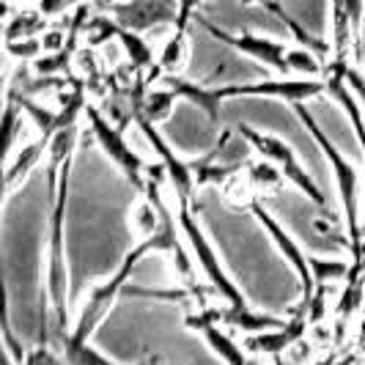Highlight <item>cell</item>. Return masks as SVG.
<instances>
[{"mask_svg":"<svg viewBox=\"0 0 365 365\" xmlns=\"http://www.w3.org/2000/svg\"><path fill=\"white\" fill-rule=\"evenodd\" d=\"M179 228H182V237L190 245V256L195 258V264L201 267L203 277L212 283V289L220 299H225L228 305L234 308H247V299L245 294L239 292V286L234 283V277L225 272L222 261H220L217 250L212 247V242L203 231L201 220L195 215V206L190 203H179Z\"/></svg>","mask_w":365,"mask_h":365,"instance_id":"obj_4","label":"cell"},{"mask_svg":"<svg viewBox=\"0 0 365 365\" xmlns=\"http://www.w3.org/2000/svg\"><path fill=\"white\" fill-rule=\"evenodd\" d=\"M118 41H121V47H124V53H127L135 69H151L154 66V50L148 47L143 34H135V31H127V28L118 25Z\"/></svg>","mask_w":365,"mask_h":365,"instance_id":"obj_18","label":"cell"},{"mask_svg":"<svg viewBox=\"0 0 365 365\" xmlns=\"http://www.w3.org/2000/svg\"><path fill=\"white\" fill-rule=\"evenodd\" d=\"M74 0H38V11L44 14V17H58V14H63L66 9H72Z\"/></svg>","mask_w":365,"mask_h":365,"instance_id":"obj_26","label":"cell"},{"mask_svg":"<svg viewBox=\"0 0 365 365\" xmlns=\"http://www.w3.org/2000/svg\"><path fill=\"white\" fill-rule=\"evenodd\" d=\"M247 212L253 215V217L258 220V225L264 228V234H269V239L274 242V247L280 250V256L289 261V267H292L294 272H297V277H299V286H302V305L299 308H311L313 297H316V277H313V269H311V256H305L302 253V247L294 242V237L277 222V220L264 209V203L258 201V198H253V201L247 203Z\"/></svg>","mask_w":365,"mask_h":365,"instance_id":"obj_8","label":"cell"},{"mask_svg":"<svg viewBox=\"0 0 365 365\" xmlns=\"http://www.w3.org/2000/svg\"><path fill=\"white\" fill-rule=\"evenodd\" d=\"M55 341H58V346H61V351H63V357H66L69 365H118V363H113L110 357H105L102 351H96V349L91 346V341H77L72 335V329H66V332L58 335ZM157 363H160L157 354H146L143 360H138L135 365H157Z\"/></svg>","mask_w":365,"mask_h":365,"instance_id":"obj_15","label":"cell"},{"mask_svg":"<svg viewBox=\"0 0 365 365\" xmlns=\"http://www.w3.org/2000/svg\"><path fill=\"white\" fill-rule=\"evenodd\" d=\"M311 327V319H308V311L299 308L297 316L292 322H286L283 327L277 329H267V332H256V335H247L245 338V351H256V354H272V357H280L283 351L294 344L302 341V335Z\"/></svg>","mask_w":365,"mask_h":365,"instance_id":"obj_12","label":"cell"},{"mask_svg":"<svg viewBox=\"0 0 365 365\" xmlns=\"http://www.w3.org/2000/svg\"><path fill=\"white\" fill-rule=\"evenodd\" d=\"M198 6H201V0H179V19H176V25H173L176 34H187L190 22L198 14Z\"/></svg>","mask_w":365,"mask_h":365,"instance_id":"obj_25","label":"cell"},{"mask_svg":"<svg viewBox=\"0 0 365 365\" xmlns=\"http://www.w3.org/2000/svg\"><path fill=\"white\" fill-rule=\"evenodd\" d=\"M44 31H47V17H44L38 9L36 11L22 9L17 14H9V19H6V41L41 36Z\"/></svg>","mask_w":365,"mask_h":365,"instance_id":"obj_16","label":"cell"},{"mask_svg":"<svg viewBox=\"0 0 365 365\" xmlns=\"http://www.w3.org/2000/svg\"><path fill=\"white\" fill-rule=\"evenodd\" d=\"M322 80H324V86H327V93L344 108L346 118L351 121V127L357 132V140H360V148H363V157H365V110H363V105H360V99L349 88L346 77H344V69L329 61L327 66H324ZM363 225H365V209H363Z\"/></svg>","mask_w":365,"mask_h":365,"instance_id":"obj_13","label":"cell"},{"mask_svg":"<svg viewBox=\"0 0 365 365\" xmlns=\"http://www.w3.org/2000/svg\"><path fill=\"white\" fill-rule=\"evenodd\" d=\"M176 99H179V96L165 86V88H160V91L148 93L146 99H143V108L138 110V113H143L146 118H151V121L160 124V121H165V118L170 115V110H173V105H176Z\"/></svg>","mask_w":365,"mask_h":365,"instance_id":"obj_19","label":"cell"},{"mask_svg":"<svg viewBox=\"0 0 365 365\" xmlns=\"http://www.w3.org/2000/svg\"><path fill=\"white\" fill-rule=\"evenodd\" d=\"M50 143H53V135H50V132H38L36 140H31L28 146H22L17 154L9 157V165H6V170H3V190H6V198L28 179V173L41 163V157L50 154Z\"/></svg>","mask_w":365,"mask_h":365,"instance_id":"obj_14","label":"cell"},{"mask_svg":"<svg viewBox=\"0 0 365 365\" xmlns=\"http://www.w3.org/2000/svg\"><path fill=\"white\" fill-rule=\"evenodd\" d=\"M360 344H365V316H363V329H360Z\"/></svg>","mask_w":365,"mask_h":365,"instance_id":"obj_27","label":"cell"},{"mask_svg":"<svg viewBox=\"0 0 365 365\" xmlns=\"http://www.w3.org/2000/svg\"><path fill=\"white\" fill-rule=\"evenodd\" d=\"M135 118H138V127H140V132L146 135V140L151 143V148H154V154L160 157L165 173H168V182H170L173 192H176V201L195 206L198 173H195V165H192V160H182V157H179V154L170 148V143L165 140V135L160 132V127H157V121L146 118L143 113H135Z\"/></svg>","mask_w":365,"mask_h":365,"instance_id":"obj_7","label":"cell"},{"mask_svg":"<svg viewBox=\"0 0 365 365\" xmlns=\"http://www.w3.org/2000/svg\"><path fill=\"white\" fill-rule=\"evenodd\" d=\"M184 324L195 332H201L203 327H220V324H228L234 329H242L245 335H256V332H267V329L283 327L286 322L277 319V316H267V313H256L250 308H234V305H225V308H215L209 302L198 305L195 311H187L184 316Z\"/></svg>","mask_w":365,"mask_h":365,"instance_id":"obj_10","label":"cell"},{"mask_svg":"<svg viewBox=\"0 0 365 365\" xmlns=\"http://www.w3.org/2000/svg\"><path fill=\"white\" fill-rule=\"evenodd\" d=\"M195 19H198V25L206 28V34H209V36L222 41V44H228L231 50H237V53L253 58V61L264 63V66H269L272 72L283 74V77H286V74H292V66H289V47H286L283 41L269 38V36H261V34H250V31L228 34V31L217 28L215 22H209V19L201 17V14H195Z\"/></svg>","mask_w":365,"mask_h":365,"instance_id":"obj_9","label":"cell"},{"mask_svg":"<svg viewBox=\"0 0 365 365\" xmlns=\"http://www.w3.org/2000/svg\"><path fill=\"white\" fill-rule=\"evenodd\" d=\"M319 58L322 55H316L313 50H305V47H289V66L297 74H305V77L324 74V66H322Z\"/></svg>","mask_w":365,"mask_h":365,"instance_id":"obj_20","label":"cell"},{"mask_svg":"<svg viewBox=\"0 0 365 365\" xmlns=\"http://www.w3.org/2000/svg\"><path fill=\"white\" fill-rule=\"evenodd\" d=\"M77 135L80 121H72L61 127L53 135L50 143V168H47V182L53 190V209H50V237H47V277L44 289L50 305H53L55 338L69 329V311H66V294H69V269H66V206H69V187H72V165L77 151Z\"/></svg>","mask_w":365,"mask_h":365,"instance_id":"obj_1","label":"cell"},{"mask_svg":"<svg viewBox=\"0 0 365 365\" xmlns=\"http://www.w3.org/2000/svg\"><path fill=\"white\" fill-rule=\"evenodd\" d=\"M335 63V61H332ZM341 69H344V77H346V83H349V88H351V93L360 99V105H363L365 110V77L363 72L357 69V63H338Z\"/></svg>","mask_w":365,"mask_h":365,"instance_id":"obj_24","label":"cell"},{"mask_svg":"<svg viewBox=\"0 0 365 365\" xmlns=\"http://www.w3.org/2000/svg\"><path fill=\"white\" fill-rule=\"evenodd\" d=\"M190 61V41H187V34H176L165 41L163 53L157 58V72L160 77L163 74H182L184 66Z\"/></svg>","mask_w":365,"mask_h":365,"instance_id":"obj_17","label":"cell"},{"mask_svg":"<svg viewBox=\"0 0 365 365\" xmlns=\"http://www.w3.org/2000/svg\"><path fill=\"white\" fill-rule=\"evenodd\" d=\"M110 17L127 31L146 34L160 25H176L179 0H115L110 3Z\"/></svg>","mask_w":365,"mask_h":365,"instance_id":"obj_11","label":"cell"},{"mask_svg":"<svg viewBox=\"0 0 365 365\" xmlns=\"http://www.w3.org/2000/svg\"><path fill=\"white\" fill-rule=\"evenodd\" d=\"M247 179L253 184V190H264V187H269V190H277L280 182H286L283 179V173L274 168L269 160H264V163H256L250 165V170H247Z\"/></svg>","mask_w":365,"mask_h":365,"instance_id":"obj_22","label":"cell"},{"mask_svg":"<svg viewBox=\"0 0 365 365\" xmlns=\"http://www.w3.org/2000/svg\"><path fill=\"white\" fill-rule=\"evenodd\" d=\"M86 3H88V0H74V6H86Z\"/></svg>","mask_w":365,"mask_h":365,"instance_id":"obj_28","label":"cell"},{"mask_svg":"<svg viewBox=\"0 0 365 365\" xmlns=\"http://www.w3.org/2000/svg\"><path fill=\"white\" fill-rule=\"evenodd\" d=\"M292 108L299 115L302 127L308 129V135L316 140V146L322 148L329 170L335 176L338 195H341V209H344V222H346V231H349V247H351V272H349V277H360L365 267V225H363V212H360V173L338 151V146L329 140L327 132L316 124V118L308 113L305 102H297Z\"/></svg>","mask_w":365,"mask_h":365,"instance_id":"obj_3","label":"cell"},{"mask_svg":"<svg viewBox=\"0 0 365 365\" xmlns=\"http://www.w3.org/2000/svg\"><path fill=\"white\" fill-rule=\"evenodd\" d=\"M83 115L88 118V127H91L99 148L105 151V157L115 163V168L127 176V182L132 184L138 192H143V190H146V176H148V165L143 163V157L129 146L127 138L121 135V129L113 127L93 105H86V113H83Z\"/></svg>","mask_w":365,"mask_h":365,"instance_id":"obj_6","label":"cell"},{"mask_svg":"<svg viewBox=\"0 0 365 365\" xmlns=\"http://www.w3.org/2000/svg\"><path fill=\"white\" fill-rule=\"evenodd\" d=\"M110 3H115V0H110Z\"/></svg>","mask_w":365,"mask_h":365,"instance_id":"obj_29","label":"cell"},{"mask_svg":"<svg viewBox=\"0 0 365 365\" xmlns=\"http://www.w3.org/2000/svg\"><path fill=\"white\" fill-rule=\"evenodd\" d=\"M311 269H313V277H316V286H324V283H332V280L346 277V274L351 272V264L311 256Z\"/></svg>","mask_w":365,"mask_h":365,"instance_id":"obj_21","label":"cell"},{"mask_svg":"<svg viewBox=\"0 0 365 365\" xmlns=\"http://www.w3.org/2000/svg\"><path fill=\"white\" fill-rule=\"evenodd\" d=\"M6 53H9V58H19V61H36V58H41V53H44L41 36L6 41Z\"/></svg>","mask_w":365,"mask_h":365,"instance_id":"obj_23","label":"cell"},{"mask_svg":"<svg viewBox=\"0 0 365 365\" xmlns=\"http://www.w3.org/2000/svg\"><path fill=\"white\" fill-rule=\"evenodd\" d=\"M237 135L250 148H256L264 160H269V163L283 173V179H286V182L294 184L299 192H305V195H308V201L319 203V206H327L324 192L319 190V184L313 182V176L308 173V168H302V163H299V160H297V154H294V148L289 146L283 138L269 135V132H261V129L250 127V124H239Z\"/></svg>","mask_w":365,"mask_h":365,"instance_id":"obj_5","label":"cell"},{"mask_svg":"<svg viewBox=\"0 0 365 365\" xmlns=\"http://www.w3.org/2000/svg\"><path fill=\"white\" fill-rule=\"evenodd\" d=\"M179 99L192 102L201 108L215 124L220 121V108L228 99H283L289 105L308 102L313 96L327 93L324 80L313 77H280V80H256V83H225V86H198L192 80H184L182 74H163L160 77Z\"/></svg>","mask_w":365,"mask_h":365,"instance_id":"obj_2","label":"cell"}]
</instances>
